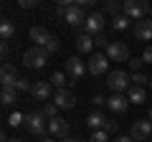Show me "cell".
<instances>
[{
    "instance_id": "obj_23",
    "label": "cell",
    "mask_w": 152,
    "mask_h": 142,
    "mask_svg": "<svg viewBox=\"0 0 152 142\" xmlns=\"http://www.w3.org/2000/svg\"><path fill=\"white\" fill-rule=\"evenodd\" d=\"M56 112H58V107H56L53 102H46V104H43V109H41V114H43L46 119L51 122V119H56V117H58V114H56Z\"/></svg>"
},
{
    "instance_id": "obj_1",
    "label": "cell",
    "mask_w": 152,
    "mask_h": 142,
    "mask_svg": "<svg viewBox=\"0 0 152 142\" xmlns=\"http://www.w3.org/2000/svg\"><path fill=\"white\" fill-rule=\"evenodd\" d=\"M48 51L41 48V46H33V48H28L26 53H23V64L28 66V69H43L46 61H48Z\"/></svg>"
},
{
    "instance_id": "obj_26",
    "label": "cell",
    "mask_w": 152,
    "mask_h": 142,
    "mask_svg": "<svg viewBox=\"0 0 152 142\" xmlns=\"http://www.w3.org/2000/svg\"><path fill=\"white\" fill-rule=\"evenodd\" d=\"M64 84H66V74L64 71H53L51 74V86H56V91H58V89H64Z\"/></svg>"
},
{
    "instance_id": "obj_11",
    "label": "cell",
    "mask_w": 152,
    "mask_h": 142,
    "mask_svg": "<svg viewBox=\"0 0 152 142\" xmlns=\"http://www.w3.org/2000/svg\"><path fill=\"white\" fill-rule=\"evenodd\" d=\"M53 104L58 107V109H71L76 104V94L69 91V89H58V91L53 94Z\"/></svg>"
},
{
    "instance_id": "obj_9",
    "label": "cell",
    "mask_w": 152,
    "mask_h": 142,
    "mask_svg": "<svg viewBox=\"0 0 152 142\" xmlns=\"http://www.w3.org/2000/svg\"><path fill=\"white\" fill-rule=\"evenodd\" d=\"M66 74L71 76V81H79V79L86 74V64H84L81 59H76V56H71V59L66 61Z\"/></svg>"
},
{
    "instance_id": "obj_8",
    "label": "cell",
    "mask_w": 152,
    "mask_h": 142,
    "mask_svg": "<svg viewBox=\"0 0 152 142\" xmlns=\"http://www.w3.org/2000/svg\"><path fill=\"white\" fill-rule=\"evenodd\" d=\"M104 13H91V15L86 18V23H84V31L89 33V36H102L104 31Z\"/></svg>"
},
{
    "instance_id": "obj_22",
    "label": "cell",
    "mask_w": 152,
    "mask_h": 142,
    "mask_svg": "<svg viewBox=\"0 0 152 142\" xmlns=\"http://www.w3.org/2000/svg\"><path fill=\"white\" fill-rule=\"evenodd\" d=\"M13 102H15V89L3 86V91H0V104H3V107H10Z\"/></svg>"
},
{
    "instance_id": "obj_39",
    "label": "cell",
    "mask_w": 152,
    "mask_h": 142,
    "mask_svg": "<svg viewBox=\"0 0 152 142\" xmlns=\"http://www.w3.org/2000/svg\"><path fill=\"white\" fill-rule=\"evenodd\" d=\"M114 142H134V140H132L129 135H117V140H114Z\"/></svg>"
},
{
    "instance_id": "obj_7",
    "label": "cell",
    "mask_w": 152,
    "mask_h": 142,
    "mask_svg": "<svg viewBox=\"0 0 152 142\" xmlns=\"http://www.w3.org/2000/svg\"><path fill=\"white\" fill-rule=\"evenodd\" d=\"M86 10H84V8L81 5H79V3H74V5H71L69 8V10H66V15H64V20L66 23H69V26H84V23H86Z\"/></svg>"
},
{
    "instance_id": "obj_30",
    "label": "cell",
    "mask_w": 152,
    "mask_h": 142,
    "mask_svg": "<svg viewBox=\"0 0 152 142\" xmlns=\"http://www.w3.org/2000/svg\"><path fill=\"white\" fill-rule=\"evenodd\" d=\"M71 5H74L71 0H61L58 5H56V15H61V18H64V15H66V10H69Z\"/></svg>"
},
{
    "instance_id": "obj_18",
    "label": "cell",
    "mask_w": 152,
    "mask_h": 142,
    "mask_svg": "<svg viewBox=\"0 0 152 142\" xmlns=\"http://www.w3.org/2000/svg\"><path fill=\"white\" fill-rule=\"evenodd\" d=\"M91 48H94V36H89V33L76 36V51H81V53H91Z\"/></svg>"
},
{
    "instance_id": "obj_25",
    "label": "cell",
    "mask_w": 152,
    "mask_h": 142,
    "mask_svg": "<svg viewBox=\"0 0 152 142\" xmlns=\"http://www.w3.org/2000/svg\"><path fill=\"white\" fill-rule=\"evenodd\" d=\"M112 26H114V31H127V28H129V18L122 13V15L112 18Z\"/></svg>"
},
{
    "instance_id": "obj_3",
    "label": "cell",
    "mask_w": 152,
    "mask_h": 142,
    "mask_svg": "<svg viewBox=\"0 0 152 142\" xmlns=\"http://www.w3.org/2000/svg\"><path fill=\"white\" fill-rule=\"evenodd\" d=\"M107 86L112 89V94H122V91H129L132 79H129V74H124V71H112V74L107 76Z\"/></svg>"
},
{
    "instance_id": "obj_2",
    "label": "cell",
    "mask_w": 152,
    "mask_h": 142,
    "mask_svg": "<svg viewBox=\"0 0 152 142\" xmlns=\"http://www.w3.org/2000/svg\"><path fill=\"white\" fill-rule=\"evenodd\" d=\"M26 132H31V135L36 137H43L46 132H48V119H46L41 112H36V114H26Z\"/></svg>"
},
{
    "instance_id": "obj_37",
    "label": "cell",
    "mask_w": 152,
    "mask_h": 142,
    "mask_svg": "<svg viewBox=\"0 0 152 142\" xmlns=\"http://www.w3.org/2000/svg\"><path fill=\"white\" fill-rule=\"evenodd\" d=\"M36 5H38V0H20V8H26V10H31Z\"/></svg>"
},
{
    "instance_id": "obj_42",
    "label": "cell",
    "mask_w": 152,
    "mask_h": 142,
    "mask_svg": "<svg viewBox=\"0 0 152 142\" xmlns=\"http://www.w3.org/2000/svg\"><path fill=\"white\" fill-rule=\"evenodd\" d=\"M147 119H150V122H152V109H150V114H147Z\"/></svg>"
},
{
    "instance_id": "obj_44",
    "label": "cell",
    "mask_w": 152,
    "mask_h": 142,
    "mask_svg": "<svg viewBox=\"0 0 152 142\" xmlns=\"http://www.w3.org/2000/svg\"><path fill=\"white\" fill-rule=\"evenodd\" d=\"M8 142H23V140H8Z\"/></svg>"
},
{
    "instance_id": "obj_32",
    "label": "cell",
    "mask_w": 152,
    "mask_h": 142,
    "mask_svg": "<svg viewBox=\"0 0 152 142\" xmlns=\"http://www.w3.org/2000/svg\"><path fill=\"white\" fill-rule=\"evenodd\" d=\"M117 130H119V124H117L114 119H109V117H107V122H104V132H107V135H114Z\"/></svg>"
},
{
    "instance_id": "obj_34",
    "label": "cell",
    "mask_w": 152,
    "mask_h": 142,
    "mask_svg": "<svg viewBox=\"0 0 152 142\" xmlns=\"http://www.w3.org/2000/svg\"><path fill=\"white\" fill-rule=\"evenodd\" d=\"M142 64H145V61H142V59H132V61H129V69H132V74H140Z\"/></svg>"
},
{
    "instance_id": "obj_20",
    "label": "cell",
    "mask_w": 152,
    "mask_h": 142,
    "mask_svg": "<svg viewBox=\"0 0 152 142\" xmlns=\"http://www.w3.org/2000/svg\"><path fill=\"white\" fill-rule=\"evenodd\" d=\"M13 36H15V23L3 18V23H0V38H3V43H8Z\"/></svg>"
},
{
    "instance_id": "obj_14",
    "label": "cell",
    "mask_w": 152,
    "mask_h": 142,
    "mask_svg": "<svg viewBox=\"0 0 152 142\" xmlns=\"http://www.w3.org/2000/svg\"><path fill=\"white\" fill-rule=\"evenodd\" d=\"M18 71L13 69L10 64H3V69H0V84L3 86H10V89H15V81H18Z\"/></svg>"
},
{
    "instance_id": "obj_33",
    "label": "cell",
    "mask_w": 152,
    "mask_h": 142,
    "mask_svg": "<svg viewBox=\"0 0 152 142\" xmlns=\"http://www.w3.org/2000/svg\"><path fill=\"white\" fill-rule=\"evenodd\" d=\"M89 142H109V135L104 130H99V132H94V135H91V140H89Z\"/></svg>"
},
{
    "instance_id": "obj_6",
    "label": "cell",
    "mask_w": 152,
    "mask_h": 142,
    "mask_svg": "<svg viewBox=\"0 0 152 142\" xmlns=\"http://www.w3.org/2000/svg\"><path fill=\"white\" fill-rule=\"evenodd\" d=\"M109 69V59L107 53H91L86 61V71L89 74H94V76H102V74H107Z\"/></svg>"
},
{
    "instance_id": "obj_31",
    "label": "cell",
    "mask_w": 152,
    "mask_h": 142,
    "mask_svg": "<svg viewBox=\"0 0 152 142\" xmlns=\"http://www.w3.org/2000/svg\"><path fill=\"white\" fill-rule=\"evenodd\" d=\"M58 48H61V41L56 38V36H51V41L46 43V51H48V53H56Z\"/></svg>"
},
{
    "instance_id": "obj_40",
    "label": "cell",
    "mask_w": 152,
    "mask_h": 142,
    "mask_svg": "<svg viewBox=\"0 0 152 142\" xmlns=\"http://www.w3.org/2000/svg\"><path fill=\"white\" fill-rule=\"evenodd\" d=\"M64 142H89V140H79V137H66Z\"/></svg>"
},
{
    "instance_id": "obj_10",
    "label": "cell",
    "mask_w": 152,
    "mask_h": 142,
    "mask_svg": "<svg viewBox=\"0 0 152 142\" xmlns=\"http://www.w3.org/2000/svg\"><path fill=\"white\" fill-rule=\"evenodd\" d=\"M107 59L109 61H127L129 59V48L124 43H119V41H112L107 48Z\"/></svg>"
},
{
    "instance_id": "obj_19",
    "label": "cell",
    "mask_w": 152,
    "mask_h": 142,
    "mask_svg": "<svg viewBox=\"0 0 152 142\" xmlns=\"http://www.w3.org/2000/svg\"><path fill=\"white\" fill-rule=\"evenodd\" d=\"M127 99H129V104H145V102H147V91H145V86H129Z\"/></svg>"
},
{
    "instance_id": "obj_4",
    "label": "cell",
    "mask_w": 152,
    "mask_h": 142,
    "mask_svg": "<svg viewBox=\"0 0 152 142\" xmlns=\"http://www.w3.org/2000/svg\"><path fill=\"white\" fill-rule=\"evenodd\" d=\"M145 13H150V5H147L145 0H127L124 3V15L129 20H145Z\"/></svg>"
},
{
    "instance_id": "obj_12",
    "label": "cell",
    "mask_w": 152,
    "mask_h": 142,
    "mask_svg": "<svg viewBox=\"0 0 152 142\" xmlns=\"http://www.w3.org/2000/svg\"><path fill=\"white\" fill-rule=\"evenodd\" d=\"M107 107L114 114H124V112L129 109V99H127L124 94H112V97L107 99Z\"/></svg>"
},
{
    "instance_id": "obj_38",
    "label": "cell",
    "mask_w": 152,
    "mask_h": 142,
    "mask_svg": "<svg viewBox=\"0 0 152 142\" xmlns=\"http://www.w3.org/2000/svg\"><path fill=\"white\" fill-rule=\"evenodd\" d=\"M94 104H96V107H104V104H107V99H104L102 94H96V97H94Z\"/></svg>"
},
{
    "instance_id": "obj_35",
    "label": "cell",
    "mask_w": 152,
    "mask_h": 142,
    "mask_svg": "<svg viewBox=\"0 0 152 142\" xmlns=\"http://www.w3.org/2000/svg\"><path fill=\"white\" fill-rule=\"evenodd\" d=\"M109 43H112V41H107L104 36H96V38H94V46H99V48H109Z\"/></svg>"
},
{
    "instance_id": "obj_29",
    "label": "cell",
    "mask_w": 152,
    "mask_h": 142,
    "mask_svg": "<svg viewBox=\"0 0 152 142\" xmlns=\"http://www.w3.org/2000/svg\"><path fill=\"white\" fill-rule=\"evenodd\" d=\"M129 79H132V86H145V84H150V79H147L142 71H140V74H132Z\"/></svg>"
},
{
    "instance_id": "obj_5",
    "label": "cell",
    "mask_w": 152,
    "mask_h": 142,
    "mask_svg": "<svg viewBox=\"0 0 152 142\" xmlns=\"http://www.w3.org/2000/svg\"><path fill=\"white\" fill-rule=\"evenodd\" d=\"M129 137H132L134 142H147V140L152 137V122H150V119H137V122H132Z\"/></svg>"
},
{
    "instance_id": "obj_41",
    "label": "cell",
    "mask_w": 152,
    "mask_h": 142,
    "mask_svg": "<svg viewBox=\"0 0 152 142\" xmlns=\"http://www.w3.org/2000/svg\"><path fill=\"white\" fill-rule=\"evenodd\" d=\"M41 142H56V137H43Z\"/></svg>"
},
{
    "instance_id": "obj_27",
    "label": "cell",
    "mask_w": 152,
    "mask_h": 142,
    "mask_svg": "<svg viewBox=\"0 0 152 142\" xmlns=\"http://www.w3.org/2000/svg\"><path fill=\"white\" fill-rule=\"evenodd\" d=\"M23 124H26V114H20V112H13L8 117V127H23Z\"/></svg>"
},
{
    "instance_id": "obj_13",
    "label": "cell",
    "mask_w": 152,
    "mask_h": 142,
    "mask_svg": "<svg viewBox=\"0 0 152 142\" xmlns=\"http://www.w3.org/2000/svg\"><path fill=\"white\" fill-rule=\"evenodd\" d=\"M48 132L56 140H66V137H69V122H66L64 117H56V119L48 122Z\"/></svg>"
},
{
    "instance_id": "obj_15",
    "label": "cell",
    "mask_w": 152,
    "mask_h": 142,
    "mask_svg": "<svg viewBox=\"0 0 152 142\" xmlns=\"http://www.w3.org/2000/svg\"><path fill=\"white\" fill-rule=\"evenodd\" d=\"M31 94H33V99H38V102H48L51 99V84L48 81H36L33 84V89H31Z\"/></svg>"
},
{
    "instance_id": "obj_45",
    "label": "cell",
    "mask_w": 152,
    "mask_h": 142,
    "mask_svg": "<svg viewBox=\"0 0 152 142\" xmlns=\"http://www.w3.org/2000/svg\"><path fill=\"white\" fill-rule=\"evenodd\" d=\"M150 89H152V76H150Z\"/></svg>"
},
{
    "instance_id": "obj_16",
    "label": "cell",
    "mask_w": 152,
    "mask_h": 142,
    "mask_svg": "<svg viewBox=\"0 0 152 142\" xmlns=\"http://www.w3.org/2000/svg\"><path fill=\"white\" fill-rule=\"evenodd\" d=\"M31 41H33L36 46H41V48H46V43L51 41V33L46 31L43 26H33V28H31Z\"/></svg>"
},
{
    "instance_id": "obj_43",
    "label": "cell",
    "mask_w": 152,
    "mask_h": 142,
    "mask_svg": "<svg viewBox=\"0 0 152 142\" xmlns=\"http://www.w3.org/2000/svg\"><path fill=\"white\" fill-rule=\"evenodd\" d=\"M150 20H152V5H150Z\"/></svg>"
},
{
    "instance_id": "obj_28",
    "label": "cell",
    "mask_w": 152,
    "mask_h": 142,
    "mask_svg": "<svg viewBox=\"0 0 152 142\" xmlns=\"http://www.w3.org/2000/svg\"><path fill=\"white\" fill-rule=\"evenodd\" d=\"M33 89V84H31V79H26V76H20L15 81V91H31Z\"/></svg>"
},
{
    "instance_id": "obj_21",
    "label": "cell",
    "mask_w": 152,
    "mask_h": 142,
    "mask_svg": "<svg viewBox=\"0 0 152 142\" xmlns=\"http://www.w3.org/2000/svg\"><path fill=\"white\" fill-rule=\"evenodd\" d=\"M104 122H107V117H104L102 112H94V114H89V119H86V124L91 127L94 132H99V130H104Z\"/></svg>"
},
{
    "instance_id": "obj_24",
    "label": "cell",
    "mask_w": 152,
    "mask_h": 142,
    "mask_svg": "<svg viewBox=\"0 0 152 142\" xmlns=\"http://www.w3.org/2000/svg\"><path fill=\"white\" fill-rule=\"evenodd\" d=\"M104 13H109V15H122V13H124V5H119V3H114V0H109L107 5H104Z\"/></svg>"
},
{
    "instance_id": "obj_36",
    "label": "cell",
    "mask_w": 152,
    "mask_h": 142,
    "mask_svg": "<svg viewBox=\"0 0 152 142\" xmlns=\"http://www.w3.org/2000/svg\"><path fill=\"white\" fill-rule=\"evenodd\" d=\"M142 61H145V64H152V46H147V48L142 51Z\"/></svg>"
},
{
    "instance_id": "obj_17",
    "label": "cell",
    "mask_w": 152,
    "mask_h": 142,
    "mask_svg": "<svg viewBox=\"0 0 152 142\" xmlns=\"http://www.w3.org/2000/svg\"><path fill=\"white\" fill-rule=\"evenodd\" d=\"M134 38L137 41H152V20H140L134 26Z\"/></svg>"
}]
</instances>
